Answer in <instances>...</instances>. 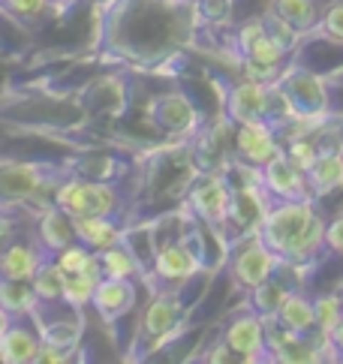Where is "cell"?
I'll use <instances>...</instances> for the list:
<instances>
[{
	"label": "cell",
	"instance_id": "1",
	"mask_svg": "<svg viewBox=\"0 0 343 364\" xmlns=\"http://www.w3.org/2000/svg\"><path fill=\"white\" fill-rule=\"evenodd\" d=\"M328 223L313 211V199L274 202L259 229V238L289 265L313 262V256L325 247Z\"/></svg>",
	"mask_w": 343,
	"mask_h": 364
},
{
	"label": "cell",
	"instance_id": "2",
	"mask_svg": "<svg viewBox=\"0 0 343 364\" xmlns=\"http://www.w3.org/2000/svg\"><path fill=\"white\" fill-rule=\"evenodd\" d=\"M238 51L244 58L247 79H256V82H265V85L274 82L277 75L283 73V60L289 55V51L268 33L262 18L247 21L238 31Z\"/></svg>",
	"mask_w": 343,
	"mask_h": 364
},
{
	"label": "cell",
	"instance_id": "3",
	"mask_svg": "<svg viewBox=\"0 0 343 364\" xmlns=\"http://www.w3.org/2000/svg\"><path fill=\"white\" fill-rule=\"evenodd\" d=\"M55 205L63 208L73 220L78 217H115L117 190L100 178H67L55 190Z\"/></svg>",
	"mask_w": 343,
	"mask_h": 364
},
{
	"label": "cell",
	"instance_id": "4",
	"mask_svg": "<svg viewBox=\"0 0 343 364\" xmlns=\"http://www.w3.org/2000/svg\"><path fill=\"white\" fill-rule=\"evenodd\" d=\"M193 232H196V226L187 229V235H184L181 241H163V244H157L151 271H154V277L160 280L163 286H184V283L193 280L202 271L205 250H202L199 244L193 247Z\"/></svg>",
	"mask_w": 343,
	"mask_h": 364
},
{
	"label": "cell",
	"instance_id": "5",
	"mask_svg": "<svg viewBox=\"0 0 343 364\" xmlns=\"http://www.w3.org/2000/svg\"><path fill=\"white\" fill-rule=\"evenodd\" d=\"M232 205V187L229 181L217 172H202L187 184V211L205 226L223 229Z\"/></svg>",
	"mask_w": 343,
	"mask_h": 364
},
{
	"label": "cell",
	"instance_id": "6",
	"mask_svg": "<svg viewBox=\"0 0 343 364\" xmlns=\"http://www.w3.org/2000/svg\"><path fill=\"white\" fill-rule=\"evenodd\" d=\"M280 265H283V259L277 256L259 235L241 238L229 256V274H232L235 286H241L247 292L253 289V286L265 283L268 277H274V271Z\"/></svg>",
	"mask_w": 343,
	"mask_h": 364
},
{
	"label": "cell",
	"instance_id": "7",
	"mask_svg": "<svg viewBox=\"0 0 343 364\" xmlns=\"http://www.w3.org/2000/svg\"><path fill=\"white\" fill-rule=\"evenodd\" d=\"M184 322V301L175 292V286H163L160 292L151 298L148 310L139 322V337L148 346H163L172 334L178 331V325Z\"/></svg>",
	"mask_w": 343,
	"mask_h": 364
},
{
	"label": "cell",
	"instance_id": "8",
	"mask_svg": "<svg viewBox=\"0 0 343 364\" xmlns=\"http://www.w3.org/2000/svg\"><path fill=\"white\" fill-rule=\"evenodd\" d=\"M223 343L241 361H265L268 358V325L250 307L247 314H235L229 319V325L223 328Z\"/></svg>",
	"mask_w": 343,
	"mask_h": 364
},
{
	"label": "cell",
	"instance_id": "9",
	"mask_svg": "<svg viewBox=\"0 0 343 364\" xmlns=\"http://www.w3.org/2000/svg\"><path fill=\"white\" fill-rule=\"evenodd\" d=\"M262 184L274 202H292V199H313L307 172L292 163V157L280 148L271 157V163L262 168Z\"/></svg>",
	"mask_w": 343,
	"mask_h": 364
},
{
	"label": "cell",
	"instance_id": "10",
	"mask_svg": "<svg viewBox=\"0 0 343 364\" xmlns=\"http://www.w3.org/2000/svg\"><path fill=\"white\" fill-rule=\"evenodd\" d=\"M232 148H235V160L253 168H265L283 145L277 141V127L271 121H250V124H235Z\"/></svg>",
	"mask_w": 343,
	"mask_h": 364
},
{
	"label": "cell",
	"instance_id": "11",
	"mask_svg": "<svg viewBox=\"0 0 343 364\" xmlns=\"http://www.w3.org/2000/svg\"><path fill=\"white\" fill-rule=\"evenodd\" d=\"M151 121L166 136L187 139V136H196V121H199V118H196L193 102L184 94H178V90H172V94H160L154 100Z\"/></svg>",
	"mask_w": 343,
	"mask_h": 364
},
{
	"label": "cell",
	"instance_id": "12",
	"mask_svg": "<svg viewBox=\"0 0 343 364\" xmlns=\"http://www.w3.org/2000/svg\"><path fill=\"white\" fill-rule=\"evenodd\" d=\"M280 85L289 94V100H292L298 118H310L313 121V114H325L328 94H325V85H322L320 75H313L307 70H289Z\"/></svg>",
	"mask_w": 343,
	"mask_h": 364
},
{
	"label": "cell",
	"instance_id": "13",
	"mask_svg": "<svg viewBox=\"0 0 343 364\" xmlns=\"http://www.w3.org/2000/svg\"><path fill=\"white\" fill-rule=\"evenodd\" d=\"M271 85V82H268ZM268 85L256 79L235 82L226 94V118L232 124H250V121H265V97Z\"/></svg>",
	"mask_w": 343,
	"mask_h": 364
},
{
	"label": "cell",
	"instance_id": "14",
	"mask_svg": "<svg viewBox=\"0 0 343 364\" xmlns=\"http://www.w3.org/2000/svg\"><path fill=\"white\" fill-rule=\"evenodd\" d=\"M136 301H139V289L130 277H102L90 307H94L105 322H115V319L127 316L130 310L136 307Z\"/></svg>",
	"mask_w": 343,
	"mask_h": 364
},
{
	"label": "cell",
	"instance_id": "15",
	"mask_svg": "<svg viewBox=\"0 0 343 364\" xmlns=\"http://www.w3.org/2000/svg\"><path fill=\"white\" fill-rule=\"evenodd\" d=\"M48 304V319H43V314H33L36 325H39V334H43L46 343H55V346H63V349H73L82 337V310L70 307L63 301V310L55 314V301H43Z\"/></svg>",
	"mask_w": 343,
	"mask_h": 364
},
{
	"label": "cell",
	"instance_id": "16",
	"mask_svg": "<svg viewBox=\"0 0 343 364\" xmlns=\"http://www.w3.org/2000/svg\"><path fill=\"white\" fill-rule=\"evenodd\" d=\"M46 250L39 241H9L0 256V277L4 280H33L39 265L46 262Z\"/></svg>",
	"mask_w": 343,
	"mask_h": 364
},
{
	"label": "cell",
	"instance_id": "17",
	"mask_svg": "<svg viewBox=\"0 0 343 364\" xmlns=\"http://www.w3.org/2000/svg\"><path fill=\"white\" fill-rule=\"evenodd\" d=\"M43 349V334L24 328L21 322L6 319L4 337H0V361L6 364H33Z\"/></svg>",
	"mask_w": 343,
	"mask_h": 364
},
{
	"label": "cell",
	"instance_id": "18",
	"mask_svg": "<svg viewBox=\"0 0 343 364\" xmlns=\"http://www.w3.org/2000/svg\"><path fill=\"white\" fill-rule=\"evenodd\" d=\"M277 328L292 331V334H320V322H316V301L307 298L305 292H289L283 307L277 310V316L271 319Z\"/></svg>",
	"mask_w": 343,
	"mask_h": 364
},
{
	"label": "cell",
	"instance_id": "19",
	"mask_svg": "<svg viewBox=\"0 0 343 364\" xmlns=\"http://www.w3.org/2000/svg\"><path fill=\"white\" fill-rule=\"evenodd\" d=\"M36 241L43 244V250L48 256L60 253L63 247H70L75 241V220L63 211V208H46L36 226Z\"/></svg>",
	"mask_w": 343,
	"mask_h": 364
},
{
	"label": "cell",
	"instance_id": "20",
	"mask_svg": "<svg viewBox=\"0 0 343 364\" xmlns=\"http://www.w3.org/2000/svg\"><path fill=\"white\" fill-rule=\"evenodd\" d=\"M313 199H325L343 190V151H322L307 172Z\"/></svg>",
	"mask_w": 343,
	"mask_h": 364
},
{
	"label": "cell",
	"instance_id": "21",
	"mask_svg": "<svg viewBox=\"0 0 343 364\" xmlns=\"http://www.w3.org/2000/svg\"><path fill=\"white\" fill-rule=\"evenodd\" d=\"M0 304L6 319H24L36 314L43 298L36 295L33 280H0Z\"/></svg>",
	"mask_w": 343,
	"mask_h": 364
},
{
	"label": "cell",
	"instance_id": "22",
	"mask_svg": "<svg viewBox=\"0 0 343 364\" xmlns=\"http://www.w3.org/2000/svg\"><path fill=\"white\" fill-rule=\"evenodd\" d=\"M75 241L88 244L90 250H109V247L121 244L124 241V232L121 226L115 223V217H78L75 220Z\"/></svg>",
	"mask_w": 343,
	"mask_h": 364
},
{
	"label": "cell",
	"instance_id": "23",
	"mask_svg": "<svg viewBox=\"0 0 343 364\" xmlns=\"http://www.w3.org/2000/svg\"><path fill=\"white\" fill-rule=\"evenodd\" d=\"M43 168L39 166H6L4 168V196L6 199H31L43 187Z\"/></svg>",
	"mask_w": 343,
	"mask_h": 364
},
{
	"label": "cell",
	"instance_id": "24",
	"mask_svg": "<svg viewBox=\"0 0 343 364\" xmlns=\"http://www.w3.org/2000/svg\"><path fill=\"white\" fill-rule=\"evenodd\" d=\"M271 12L289 21L295 31H316L322 12L316 9V0H271Z\"/></svg>",
	"mask_w": 343,
	"mask_h": 364
},
{
	"label": "cell",
	"instance_id": "25",
	"mask_svg": "<svg viewBox=\"0 0 343 364\" xmlns=\"http://www.w3.org/2000/svg\"><path fill=\"white\" fill-rule=\"evenodd\" d=\"M289 292H292V289H289L286 283L268 277L265 283H259V286H253V289H250V307H253L265 322H271V319L277 316V310L283 307V301H286Z\"/></svg>",
	"mask_w": 343,
	"mask_h": 364
},
{
	"label": "cell",
	"instance_id": "26",
	"mask_svg": "<svg viewBox=\"0 0 343 364\" xmlns=\"http://www.w3.org/2000/svg\"><path fill=\"white\" fill-rule=\"evenodd\" d=\"M67 271L58 265V259H46L39 271L33 274V289L43 301H63V289H67Z\"/></svg>",
	"mask_w": 343,
	"mask_h": 364
},
{
	"label": "cell",
	"instance_id": "27",
	"mask_svg": "<svg viewBox=\"0 0 343 364\" xmlns=\"http://www.w3.org/2000/svg\"><path fill=\"white\" fill-rule=\"evenodd\" d=\"M100 262H102V274L105 277H133V274H139V271H144V265L139 262V256L130 250L124 241L109 247V250H102Z\"/></svg>",
	"mask_w": 343,
	"mask_h": 364
},
{
	"label": "cell",
	"instance_id": "28",
	"mask_svg": "<svg viewBox=\"0 0 343 364\" xmlns=\"http://www.w3.org/2000/svg\"><path fill=\"white\" fill-rule=\"evenodd\" d=\"M97 286L100 280L90 277V274H70L67 277V289H63V301L75 310H85L88 304H94V295H97Z\"/></svg>",
	"mask_w": 343,
	"mask_h": 364
},
{
	"label": "cell",
	"instance_id": "29",
	"mask_svg": "<svg viewBox=\"0 0 343 364\" xmlns=\"http://www.w3.org/2000/svg\"><path fill=\"white\" fill-rule=\"evenodd\" d=\"M94 256H97V250H90L82 241H73L70 247H63L60 253H55L58 265L67 271V274H82V271H88V265L94 262Z\"/></svg>",
	"mask_w": 343,
	"mask_h": 364
},
{
	"label": "cell",
	"instance_id": "30",
	"mask_svg": "<svg viewBox=\"0 0 343 364\" xmlns=\"http://www.w3.org/2000/svg\"><path fill=\"white\" fill-rule=\"evenodd\" d=\"M286 154L292 157V163H295L298 168L310 172L313 163H316V157L322 154V148H320V141H316V136H292V139L286 141Z\"/></svg>",
	"mask_w": 343,
	"mask_h": 364
},
{
	"label": "cell",
	"instance_id": "31",
	"mask_svg": "<svg viewBox=\"0 0 343 364\" xmlns=\"http://www.w3.org/2000/svg\"><path fill=\"white\" fill-rule=\"evenodd\" d=\"M343 319V298L340 295H322L316 298V322H320L322 334H332L337 322Z\"/></svg>",
	"mask_w": 343,
	"mask_h": 364
},
{
	"label": "cell",
	"instance_id": "32",
	"mask_svg": "<svg viewBox=\"0 0 343 364\" xmlns=\"http://www.w3.org/2000/svg\"><path fill=\"white\" fill-rule=\"evenodd\" d=\"M316 31H320L322 36H328V40L343 43V0H340V4H328V6L322 9Z\"/></svg>",
	"mask_w": 343,
	"mask_h": 364
},
{
	"label": "cell",
	"instance_id": "33",
	"mask_svg": "<svg viewBox=\"0 0 343 364\" xmlns=\"http://www.w3.org/2000/svg\"><path fill=\"white\" fill-rule=\"evenodd\" d=\"M51 4L48 0H4V9L19 21H36Z\"/></svg>",
	"mask_w": 343,
	"mask_h": 364
},
{
	"label": "cell",
	"instance_id": "34",
	"mask_svg": "<svg viewBox=\"0 0 343 364\" xmlns=\"http://www.w3.org/2000/svg\"><path fill=\"white\" fill-rule=\"evenodd\" d=\"M262 21H265L268 33H271L274 40L280 43V46H283L286 51H289V48H295V43H298V33H301V31H295L292 24H289V21H283L280 16H274V12H271L268 18H262Z\"/></svg>",
	"mask_w": 343,
	"mask_h": 364
},
{
	"label": "cell",
	"instance_id": "35",
	"mask_svg": "<svg viewBox=\"0 0 343 364\" xmlns=\"http://www.w3.org/2000/svg\"><path fill=\"white\" fill-rule=\"evenodd\" d=\"M232 4L235 0H199V12L208 21L223 24V21H229V16H232Z\"/></svg>",
	"mask_w": 343,
	"mask_h": 364
},
{
	"label": "cell",
	"instance_id": "36",
	"mask_svg": "<svg viewBox=\"0 0 343 364\" xmlns=\"http://www.w3.org/2000/svg\"><path fill=\"white\" fill-rule=\"evenodd\" d=\"M325 247H328L332 253L343 256V214L328 223V229H325Z\"/></svg>",
	"mask_w": 343,
	"mask_h": 364
},
{
	"label": "cell",
	"instance_id": "37",
	"mask_svg": "<svg viewBox=\"0 0 343 364\" xmlns=\"http://www.w3.org/2000/svg\"><path fill=\"white\" fill-rule=\"evenodd\" d=\"M60 361H70V349L43 341V349H39V355H36V364H60Z\"/></svg>",
	"mask_w": 343,
	"mask_h": 364
},
{
	"label": "cell",
	"instance_id": "38",
	"mask_svg": "<svg viewBox=\"0 0 343 364\" xmlns=\"http://www.w3.org/2000/svg\"><path fill=\"white\" fill-rule=\"evenodd\" d=\"M328 341L334 343V349H337V358L343 361V319L337 322V328H334L332 334H328Z\"/></svg>",
	"mask_w": 343,
	"mask_h": 364
},
{
	"label": "cell",
	"instance_id": "39",
	"mask_svg": "<svg viewBox=\"0 0 343 364\" xmlns=\"http://www.w3.org/2000/svg\"><path fill=\"white\" fill-rule=\"evenodd\" d=\"M48 4H51V6H58V9H60V6H67V4H73V0H48Z\"/></svg>",
	"mask_w": 343,
	"mask_h": 364
}]
</instances>
